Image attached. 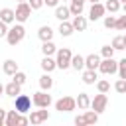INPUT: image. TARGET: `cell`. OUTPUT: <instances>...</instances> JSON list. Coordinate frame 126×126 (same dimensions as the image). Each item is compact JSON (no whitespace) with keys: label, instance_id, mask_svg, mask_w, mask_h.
Returning a JSON list of instances; mask_svg holds the SVG:
<instances>
[{"label":"cell","instance_id":"cell-1","mask_svg":"<svg viewBox=\"0 0 126 126\" xmlns=\"http://www.w3.org/2000/svg\"><path fill=\"white\" fill-rule=\"evenodd\" d=\"M24 35H26V28L18 22V24H14L12 28H8V33H6V41L10 43V45H18L22 39H24Z\"/></svg>","mask_w":126,"mask_h":126},{"label":"cell","instance_id":"cell-2","mask_svg":"<svg viewBox=\"0 0 126 126\" xmlns=\"http://www.w3.org/2000/svg\"><path fill=\"white\" fill-rule=\"evenodd\" d=\"M71 57H73V51L69 47H61L55 51V63H57V69L65 71L71 67Z\"/></svg>","mask_w":126,"mask_h":126},{"label":"cell","instance_id":"cell-3","mask_svg":"<svg viewBox=\"0 0 126 126\" xmlns=\"http://www.w3.org/2000/svg\"><path fill=\"white\" fill-rule=\"evenodd\" d=\"M51 102H53V98H51L49 91H37L32 96V104H35L37 108H49Z\"/></svg>","mask_w":126,"mask_h":126},{"label":"cell","instance_id":"cell-4","mask_svg":"<svg viewBox=\"0 0 126 126\" xmlns=\"http://www.w3.org/2000/svg\"><path fill=\"white\" fill-rule=\"evenodd\" d=\"M14 108L20 112V114H26V112H30L32 110V96H28V94H18V96H14Z\"/></svg>","mask_w":126,"mask_h":126},{"label":"cell","instance_id":"cell-5","mask_svg":"<svg viewBox=\"0 0 126 126\" xmlns=\"http://www.w3.org/2000/svg\"><path fill=\"white\" fill-rule=\"evenodd\" d=\"M98 71L104 73V75H114L118 71V61H114V57H102L100 65H98Z\"/></svg>","mask_w":126,"mask_h":126},{"label":"cell","instance_id":"cell-6","mask_svg":"<svg viewBox=\"0 0 126 126\" xmlns=\"http://www.w3.org/2000/svg\"><path fill=\"white\" fill-rule=\"evenodd\" d=\"M77 108V102H75V98L73 96H61L57 102H55V110H59V112H71V110H75Z\"/></svg>","mask_w":126,"mask_h":126},{"label":"cell","instance_id":"cell-7","mask_svg":"<svg viewBox=\"0 0 126 126\" xmlns=\"http://www.w3.org/2000/svg\"><path fill=\"white\" fill-rule=\"evenodd\" d=\"M14 14H16V22L24 24V22L32 16V8H30V4H28V2H18V6H16Z\"/></svg>","mask_w":126,"mask_h":126},{"label":"cell","instance_id":"cell-8","mask_svg":"<svg viewBox=\"0 0 126 126\" xmlns=\"http://www.w3.org/2000/svg\"><path fill=\"white\" fill-rule=\"evenodd\" d=\"M106 104H108V96H106V93H98V94H94V98L91 100V108L94 110V112H104V108H106Z\"/></svg>","mask_w":126,"mask_h":126},{"label":"cell","instance_id":"cell-9","mask_svg":"<svg viewBox=\"0 0 126 126\" xmlns=\"http://www.w3.org/2000/svg\"><path fill=\"white\" fill-rule=\"evenodd\" d=\"M49 118V110L47 108H39V110H30V116H28V120H30V124H41V122H45Z\"/></svg>","mask_w":126,"mask_h":126},{"label":"cell","instance_id":"cell-10","mask_svg":"<svg viewBox=\"0 0 126 126\" xmlns=\"http://www.w3.org/2000/svg\"><path fill=\"white\" fill-rule=\"evenodd\" d=\"M104 14H106L104 4H102V2H93L91 10H89V20H91V22H96V20H100Z\"/></svg>","mask_w":126,"mask_h":126},{"label":"cell","instance_id":"cell-11","mask_svg":"<svg viewBox=\"0 0 126 126\" xmlns=\"http://www.w3.org/2000/svg\"><path fill=\"white\" fill-rule=\"evenodd\" d=\"M71 24H73V30H75V32H85L87 26H89V20H87L83 14H79V16H73Z\"/></svg>","mask_w":126,"mask_h":126},{"label":"cell","instance_id":"cell-12","mask_svg":"<svg viewBox=\"0 0 126 126\" xmlns=\"http://www.w3.org/2000/svg\"><path fill=\"white\" fill-rule=\"evenodd\" d=\"M55 18H57L59 22H65V20H69V18H71V10H69V6L57 4V6H55Z\"/></svg>","mask_w":126,"mask_h":126},{"label":"cell","instance_id":"cell-13","mask_svg":"<svg viewBox=\"0 0 126 126\" xmlns=\"http://www.w3.org/2000/svg\"><path fill=\"white\" fill-rule=\"evenodd\" d=\"M98 65H100V55L91 53V55H87V57H85V69H93V71H96V69H98Z\"/></svg>","mask_w":126,"mask_h":126},{"label":"cell","instance_id":"cell-14","mask_svg":"<svg viewBox=\"0 0 126 126\" xmlns=\"http://www.w3.org/2000/svg\"><path fill=\"white\" fill-rule=\"evenodd\" d=\"M41 69H43V73H51V71H55L57 69V63H55V59L51 57V55H43V59H41Z\"/></svg>","mask_w":126,"mask_h":126},{"label":"cell","instance_id":"cell-15","mask_svg":"<svg viewBox=\"0 0 126 126\" xmlns=\"http://www.w3.org/2000/svg\"><path fill=\"white\" fill-rule=\"evenodd\" d=\"M22 93V85H18L16 81H10L8 85H4V94H8V96H18Z\"/></svg>","mask_w":126,"mask_h":126},{"label":"cell","instance_id":"cell-16","mask_svg":"<svg viewBox=\"0 0 126 126\" xmlns=\"http://www.w3.org/2000/svg\"><path fill=\"white\" fill-rule=\"evenodd\" d=\"M0 20H2L4 24H14V22H16L14 10H12V8H2V10H0Z\"/></svg>","mask_w":126,"mask_h":126},{"label":"cell","instance_id":"cell-17","mask_svg":"<svg viewBox=\"0 0 126 126\" xmlns=\"http://www.w3.org/2000/svg\"><path fill=\"white\" fill-rule=\"evenodd\" d=\"M37 37H39L41 41L53 39V28H51V26H41V28L37 30Z\"/></svg>","mask_w":126,"mask_h":126},{"label":"cell","instance_id":"cell-18","mask_svg":"<svg viewBox=\"0 0 126 126\" xmlns=\"http://www.w3.org/2000/svg\"><path fill=\"white\" fill-rule=\"evenodd\" d=\"M2 71H4V75L12 77V75L18 71V63H16L14 59H6V61L2 63Z\"/></svg>","mask_w":126,"mask_h":126},{"label":"cell","instance_id":"cell-19","mask_svg":"<svg viewBox=\"0 0 126 126\" xmlns=\"http://www.w3.org/2000/svg\"><path fill=\"white\" fill-rule=\"evenodd\" d=\"M75 102H77L79 110H87V108H91V98H89L87 93H79V96L75 98Z\"/></svg>","mask_w":126,"mask_h":126},{"label":"cell","instance_id":"cell-20","mask_svg":"<svg viewBox=\"0 0 126 126\" xmlns=\"http://www.w3.org/2000/svg\"><path fill=\"white\" fill-rule=\"evenodd\" d=\"M51 87H53V77L49 73H43L39 77V89L41 91H51Z\"/></svg>","mask_w":126,"mask_h":126},{"label":"cell","instance_id":"cell-21","mask_svg":"<svg viewBox=\"0 0 126 126\" xmlns=\"http://www.w3.org/2000/svg\"><path fill=\"white\" fill-rule=\"evenodd\" d=\"M85 2H87V0H71V6H69L71 16H79V14H83V10H85Z\"/></svg>","mask_w":126,"mask_h":126},{"label":"cell","instance_id":"cell-22","mask_svg":"<svg viewBox=\"0 0 126 126\" xmlns=\"http://www.w3.org/2000/svg\"><path fill=\"white\" fill-rule=\"evenodd\" d=\"M96 71H93V69H83V83L85 85H94L96 83Z\"/></svg>","mask_w":126,"mask_h":126},{"label":"cell","instance_id":"cell-23","mask_svg":"<svg viewBox=\"0 0 126 126\" xmlns=\"http://www.w3.org/2000/svg\"><path fill=\"white\" fill-rule=\"evenodd\" d=\"M18 116H20V112L14 108V110H6V120H4V124L6 126H18Z\"/></svg>","mask_w":126,"mask_h":126},{"label":"cell","instance_id":"cell-24","mask_svg":"<svg viewBox=\"0 0 126 126\" xmlns=\"http://www.w3.org/2000/svg\"><path fill=\"white\" fill-rule=\"evenodd\" d=\"M57 32H59L63 37H69L75 30H73V24H71L69 20H65V22H61V24H59V30H57Z\"/></svg>","mask_w":126,"mask_h":126},{"label":"cell","instance_id":"cell-25","mask_svg":"<svg viewBox=\"0 0 126 126\" xmlns=\"http://www.w3.org/2000/svg\"><path fill=\"white\" fill-rule=\"evenodd\" d=\"M55 51H57V47H55L53 39H49V41H41V53H43V55H55Z\"/></svg>","mask_w":126,"mask_h":126},{"label":"cell","instance_id":"cell-26","mask_svg":"<svg viewBox=\"0 0 126 126\" xmlns=\"http://www.w3.org/2000/svg\"><path fill=\"white\" fill-rule=\"evenodd\" d=\"M71 67L75 71H83L85 69V57L83 55H73L71 57Z\"/></svg>","mask_w":126,"mask_h":126},{"label":"cell","instance_id":"cell-27","mask_svg":"<svg viewBox=\"0 0 126 126\" xmlns=\"http://www.w3.org/2000/svg\"><path fill=\"white\" fill-rule=\"evenodd\" d=\"M120 6H122L120 0H106V2H104V10H106L108 14H116V12L120 10Z\"/></svg>","mask_w":126,"mask_h":126},{"label":"cell","instance_id":"cell-28","mask_svg":"<svg viewBox=\"0 0 126 126\" xmlns=\"http://www.w3.org/2000/svg\"><path fill=\"white\" fill-rule=\"evenodd\" d=\"M85 120H87V124H96L98 122V112H94V110H85Z\"/></svg>","mask_w":126,"mask_h":126},{"label":"cell","instance_id":"cell-29","mask_svg":"<svg viewBox=\"0 0 126 126\" xmlns=\"http://www.w3.org/2000/svg\"><path fill=\"white\" fill-rule=\"evenodd\" d=\"M112 47H114V51L124 49V47H126V43H124V35H116V37L112 39Z\"/></svg>","mask_w":126,"mask_h":126},{"label":"cell","instance_id":"cell-30","mask_svg":"<svg viewBox=\"0 0 126 126\" xmlns=\"http://www.w3.org/2000/svg\"><path fill=\"white\" fill-rule=\"evenodd\" d=\"M102 24L106 30H112L116 26V16H102Z\"/></svg>","mask_w":126,"mask_h":126},{"label":"cell","instance_id":"cell-31","mask_svg":"<svg viewBox=\"0 0 126 126\" xmlns=\"http://www.w3.org/2000/svg\"><path fill=\"white\" fill-rule=\"evenodd\" d=\"M26 79H28V77H26V73H24V71H20V69L12 75V81H16L18 85H24V83H26Z\"/></svg>","mask_w":126,"mask_h":126},{"label":"cell","instance_id":"cell-32","mask_svg":"<svg viewBox=\"0 0 126 126\" xmlns=\"http://www.w3.org/2000/svg\"><path fill=\"white\" fill-rule=\"evenodd\" d=\"M96 89H98V93H108L110 91V83L106 79H100V81H96Z\"/></svg>","mask_w":126,"mask_h":126},{"label":"cell","instance_id":"cell-33","mask_svg":"<svg viewBox=\"0 0 126 126\" xmlns=\"http://www.w3.org/2000/svg\"><path fill=\"white\" fill-rule=\"evenodd\" d=\"M114 91L120 93V94H126V79H118L114 83Z\"/></svg>","mask_w":126,"mask_h":126},{"label":"cell","instance_id":"cell-34","mask_svg":"<svg viewBox=\"0 0 126 126\" xmlns=\"http://www.w3.org/2000/svg\"><path fill=\"white\" fill-rule=\"evenodd\" d=\"M100 57H114V47L112 45H102L100 47Z\"/></svg>","mask_w":126,"mask_h":126},{"label":"cell","instance_id":"cell-35","mask_svg":"<svg viewBox=\"0 0 126 126\" xmlns=\"http://www.w3.org/2000/svg\"><path fill=\"white\" fill-rule=\"evenodd\" d=\"M114 28H116V30H120V32H126V14L116 18V26H114Z\"/></svg>","mask_w":126,"mask_h":126},{"label":"cell","instance_id":"cell-36","mask_svg":"<svg viewBox=\"0 0 126 126\" xmlns=\"http://www.w3.org/2000/svg\"><path fill=\"white\" fill-rule=\"evenodd\" d=\"M116 73L120 75V79H126V57L118 61V71Z\"/></svg>","mask_w":126,"mask_h":126},{"label":"cell","instance_id":"cell-37","mask_svg":"<svg viewBox=\"0 0 126 126\" xmlns=\"http://www.w3.org/2000/svg\"><path fill=\"white\" fill-rule=\"evenodd\" d=\"M28 4H30L32 10H39L43 6V0H28Z\"/></svg>","mask_w":126,"mask_h":126},{"label":"cell","instance_id":"cell-38","mask_svg":"<svg viewBox=\"0 0 126 126\" xmlns=\"http://www.w3.org/2000/svg\"><path fill=\"white\" fill-rule=\"evenodd\" d=\"M6 33H8V24L0 20V37H6Z\"/></svg>","mask_w":126,"mask_h":126},{"label":"cell","instance_id":"cell-39","mask_svg":"<svg viewBox=\"0 0 126 126\" xmlns=\"http://www.w3.org/2000/svg\"><path fill=\"white\" fill-rule=\"evenodd\" d=\"M24 124H30V120H28V116L20 114V116H18V126H24Z\"/></svg>","mask_w":126,"mask_h":126},{"label":"cell","instance_id":"cell-40","mask_svg":"<svg viewBox=\"0 0 126 126\" xmlns=\"http://www.w3.org/2000/svg\"><path fill=\"white\" fill-rule=\"evenodd\" d=\"M75 124H77V126H87L85 116H83V114H81V116H77V118H75Z\"/></svg>","mask_w":126,"mask_h":126},{"label":"cell","instance_id":"cell-41","mask_svg":"<svg viewBox=\"0 0 126 126\" xmlns=\"http://www.w3.org/2000/svg\"><path fill=\"white\" fill-rule=\"evenodd\" d=\"M59 4V0H43V6H49V8H55Z\"/></svg>","mask_w":126,"mask_h":126},{"label":"cell","instance_id":"cell-42","mask_svg":"<svg viewBox=\"0 0 126 126\" xmlns=\"http://www.w3.org/2000/svg\"><path fill=\"white\" fill-rule=\"evenodd\" d=\"M4 120H6V110H4V108H0V126L4 124Z\"/></svg>","mask_w":126,"mask_h":126},{"label":"cell","instance_id":"cell-43","mask_svg":"<svg viewBox=\"0 0 126 126\" xmlns=\"http://www.w3.org/2000/svg\"><path fill=\"white\" fill-rule=\"evenodd\" d=\"M122 10H124V14H126V2H122V6H120Z\"/></svg>","mask_w":126,"mask_h":126},{"label":"cell","instance_id":"cell-44","mask_svg":"<svg viewBox=\"0 0 126 126\" xmlns=\"http://www.w3.org/2000/svg\"><path fill=\"white\" fill-rule=\"evenodd\" d=\"M2 93H4V85L0 83V96H2Z\"/></svg>","mask_w":126,"mask_h":126},{"label":"cell","instance_id":"cell-45","mask_svg":"<svg viewBox=\"0 0 126 126\" xmlns=\"http://www.w3.org/2000/svg\"><path fill=\"white\" fill-rule=\"evenodd\" d=\"M89 2H91V4H93V2H100V0H89Z\"/></svg>","mask_w":126,"mask_h":126},{"label":"cell","instance_id":"cell-46","mask_svg":"<svg viewBox=\"0 0 126 126\" xmlns=\"http://www.w3.org/2000/svg\"><path fill=\"white\" fill-rule=\"evenodd\" d=\"M18 2H28V0H18Z\"/></svg>","mask_w":126,"mask_h":126},{"label":"cell","instance_id":"cell-47","mask_svg":"<svg viewBox=\"0 0 126 126\" xmlns=\"http://www.w3.org/2000/svg\"><path fill=\"white\" fill-rule=\"evenodd\" d=\"M124 43H126V33H124Z\"/></svg>","mask_w":126,"mask_h":126},{"label":"cell","instance_id":"cell-48","mask_svg":"<svg viewBox=\"0 0 126 126\" xmlns=\"http://www.w3.org/2000/svg\"><path fill=\"white\" fill-rule=\"evenodd\" d=\"M122 2H126V0H120V4H122Z\"/></svg>","mask_w":126,"mask_h":126},{"label":"cell","instance_id":"cell-49","mask_svg":"<svg viewBox=\"0 0 126 126\" xmlns=\"http://www.w3.org/2000/svg\"><path fill=\"white\" fill-rule=\"evenodd\" d=\"M59 2H61V0H59Z\"/></svg>","mask_w":126,"mask_h":126}]
</instances>
